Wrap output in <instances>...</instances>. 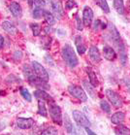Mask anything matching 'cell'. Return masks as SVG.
<instances>
[{"label":"cell","instance_id":"6da1fadb","mask_svg":"<svg viewBox=\"0 0 130 135\" xmlns=\"http://www.w3.org/2000/svg\"><path fill=\"white\" fill-rule=\"evenodd\" d=\"M62 57L64 59V61L66 62V64L70 66L71 68L76 67L79 63V60H78L77 55L75 54V51L68 44H66L62 49Z\"/></svg>","mask_w":130,"mask_h":135},{"label":"cell","instance_id":"7c38bea8","mask_svg":"<svg viewBox=\"0 0 130 135\" xmlns=\"http://www.w3.org/2000/svg\"><path fill=\"white\" fill-rule=\"evenodd\" d=\"M103 55L107 60H114L117 57V54H116L115 50L110 46H104L103 48Z\"/></svg>","mask_w":130,"mask_h":135},{"label":"cell","instance_id":"30bf717a","mask_svg":"<svg viewBox=\"0 0 130 135\" xmlns=\"http://www.w3.org/2000/svg\"><path fill=\"white\" fill-rule=\"evenodd\" d=\"M9 10L10 12L12 13V15L16 18H21L22 16V6L19 5L18 2H11L9 6Z\"/></svg>","mask_w":130,"mask_h":135},{"label":"cell","instance_id":"8fae6325","mask_svg":"<svg viewBox=\"0 0 130 135\" xmlns=\"http://www.w3.org/2000/svg\"><path fill=\"white\" fill-rule=\"evenodd\" d=\"M88 55H89L90 59L92 60V62H94V63H98L101 60V55H100L99 50L95 46H92L89 48V50H88Z\"/></svg>","mask_w":130,"mask_h":135},{"label":"cell","instance_id":"83f0119b","mask_svg":"<svg viewBox=\"0 0 130 135\" xmlns=\"http://www.w3.org/2000/svg\"><path fill=\"white\" fill-rule=\"evenodd\" d=\"M97 3H98L100 8H101L105 13L110 12V8H109L108 3H107V0H97Z\"/></svg>","mask_w":130,"mask_h":135},{"label":"cell","instance_id":"3957f363","mask_svg":"<svg viewBox=\"0 0 130 135\" xmlns=\"http://www.w3.org/2000/svg\"><path fill=\"white\" fill-rule=\"evenodd\" d=\"M68 91L73 97L77 98L78 100H80V101H82V102L87 101V93H86V91H84L81 86H76V85H70V86H68Z\"/></svg>","mask_w":130,"mask_h":135},{"label":"cell","instance_id":"d6986e66","mask_svg":"<svg viewBox=\"0 0 130 135\" xmlns=\"http://www.w3.org/2000/svg\"><path fill=\"white\" fill-rule=\"evenodd\" d=\"M75 43H76V46H77V51L80 55H84L86 51H87V48L84 46L83 42H82V37L78 36L77 39L75 40Z\"/></svg>","mask_w":130,"mask_h":135},{"label":"cell","instance_id":"7a4b0ae2","mask_svg":"<svg viewBox=\"0 0 130 135\" xmlns=\"http://www.w3.org/2000/svg\"><path fill=\"white\" fill-rule=\"evenodd\" d=\"M49 112H50V116L53 123L58 124V126H62L61 109L58 105H56L54 103V100L49 102Z\"/></svg>","mask_w":130,"mask_h":135},{"label":"cell","instance_id":"5b68a950","mask_svg":"<svg viewBox=\"0 0 130 135\" xmlns=\"http://www.w3.org/2000/svg\"><path fill=\"white\" fill-rule=\"evenodd\" d=\"M32 68H33L35 74L40 78L41 80H43L44 82L48 83V81H49V74H48L46 69L44 68V66H42L37 61H32Z\"/></svg>","mask_w":130,"mask_h":135},{"label":"cell","instance_id":"d590c367","mask_svg":"<svg viewBox=\"0 0 130 135\" xmlns=\"http://www.w3.org/2000/svg\"><path fill=\"white\" fill-rule=\"evenodd\" d=\"M84 128H86V131H87V134H91V135H94V134H95V133H94V132H93L92 130H90L89 127H84Z\"/></svg>","mask_w":130,"mask_h":135},{"label":"cell","instance_id":"484cf974","mask_svg":"<svg viewBox=\"0 0 130 135\" xmlns=\"http://www.w3.org/2000/svg\"><path fill=\"white\" fill-rule=\"evenodd\" d=\"M83 85H84V89H87V91L88 92V93H89L90 96H91L92 98H94V97H95V96H94V90H93V88H94V86H93L90 83L87 82V81H84Z\"/></svg>","mask_w":130,"mask_h":135},{"label":"cell","instance_id":"5bb4252c","mask_svg":"<svg viewBox=\"0 0 130 135\" xmlns=\"http://www.w3.org/2000/svg\"><path fill=\"white\" fill-rule=\"evenodd\" d=\"M2 28L6 31L7 33L11 34V35H15V34L18 32L17 27L13 25L12 22H8V21H4V22H2Z\"/></svg>","mask_w":130,"mask_h":135},{"label":"cell","instance_id":"e0dca14e","mask_svg":"<svg viewBox=\"0 0 130 135\" xmlns=\"http://www.w3.org/2000/svg\"><path fill=\"white\" fill-rule=\"evenodd\" d=\"M53 13H54V16L56 18H61V17L63 16V9H62L61 3L60 1H56L53 5Z\"/></svg>","mask_w":130,"mask_h":135},{"label":"cell","instance_id":"9a60e30c","mask_svg":"<svg viewBox=\"0 0 130 135\" xmlns=\"http://www.w3.org/2000/svg\"><path fill=\"white\" fill-rule=\"evenodd\" d=\"M124 119H125V115L122 112H117L114 115H112L111 117V122L114 124H121L124 122Z\"/></svg>","mask_w":130,"mask_h":135},{"label":"cell","instance_id":"4fadbf2b","mask_svg":"<svg viewBox=\"0 0 130 135\" xmlns=\"http://www.w3.org/2000/svg\"><path fill=\"white\" fill-rule=\"evenodd\" d=\"M23 73L26 76L27 80L29 81V83H32L36 78H38V76L35 74L34 70H33V68H30L28 65H24L23 66Z\"/></svg>","mask_w":130,"mask_h":135},{"label":"cell","instance_id":"277c9868","mask_svg":"<svg viewBox=\"0 0 130 135\" xmlns=\"http://www.w3.org/2000/svg\"><path fill=\"white\" fill-rule=\"evenodd\" d=\"M106 96L114 107L118 108V109L122 107V105H123L122 99L119 97V95L117 92H115L112 89H106Z\"/></svg>","mask_w":130,"mask_h":135},{"label":"cell","instance_id":"8d00e7d4","mask_svg":"<svg viewBox=\"0 0 130 135\" xmlns=\"http://www.w3.org/2000/svg\"><path fill=\"white\" fill-rule=\"evenodd\" d=\"M27 1H28V4H29L30 6H32V5H33V0H27Z\"/></svg>","mask_w":130,"mask_h":135},{"label":"cell","instance_id":"4316f807","mask_svg":"<svg viewBox=\"0 0 130 135\" xmlns=\"http://www.w3.org/2000/svg\"><path fill=\"white\" fill-rule=\"evenodd\" d=\"M30 28L34 36H38L41 32V25L38 23H30Z\"/></svg>","mask_w":130,"mask_h":135},{"label":"cell","instance_id":"836d02e7","mask_svg":"<svg viewBox=\"0 0 130 135\" xmlns=\"http://www.w3.org/2000/svg\"><path fill=\"white\" fill-rule=\"evenodd\" d=\"M4 46V37L0 34V49H2Z\"/></svg>","mask_w":130,"mask_h":135},{"label":"cell","instance_id":"52a82bcc","mask_svg":"<svg viewBox=\"0 0 130 135\" xmlns=\"http://www.w3.org/2000/svg\"><path fill=\"white\" fill-rule=\"evenodd\" d=\"M17 126L21 129H29L34 126V120L31 118H18Z\"/></svg>","mask_w":130,"mask_h":135},{"label":"cell","instance_id":"f546056e","mask_svg":"<svg viewBox=\"0 0 130 135\" xmlns=\"http://www.w3.org/2000/svg\"><path fill=\"white\" fill-rule=\"evenodd\" d=\"M100 107H101V109H102L104 112H106V113L109 114L111 112V106H110V104H109L107 101L102 100V101L100 102Z\"/></svg>","mask_w":130,"mask_h":135},{"label":"cell","instance_id":"603a6c76","mask_svg":"<svg viewBox=\"0 0 130 135\" xmlns=\"http://www.w3.org/2000/svg\"><path fill=\"white\" fill-rule=\"evenodd\" d=\"M44 18H45V21L47 22V23L49 25H54V22H56V20H54V17H53L50 12H47L45 11L44 13Z\"/></svg>","mask_w":130,"mask_h":135},{"label":"cell","instance_id":"1f68e13d","mask_svg":"<svg viewBox=\"0 0 130 135\" xmlns=\"http://www.w3.org/2000/svg\"><path fill=\"white\" fill-rule=\"evenodd\" d=\"M75 5H76V3H75L74 0H67L66 3H65V8L70 10V9H72L73 7H75Z\"/></svg>","mask_w":130,"mask_h":135},{"label":"cell","instance_id":"2e32d148","mask_svg":"<svg viewBox=\"0 0 130 135\" xmlns=\"http://www.w3.org/2000/svg\"><path fill=\"white\" fill-rule=\"evenodd\" d=\"M87 72L88 74V78H89V83L92 85L94 88H97L99 86V82H98V79H97V76H96L95 72L91 69L90 67H88L87 69Z\"/></svg>","mask_w":130,"mask_h":135},{"label":"cell","instance_id":"8992f818","mask_svg":"<svg viewBox=\"0 0 130 135\" xmlns=\"http://www.w3.org/2000/svg\"><path fill=\"white\" fill-rule=\"evenodd\" d=\"M73 118H74L75 122L79 126H84V127H89L90 126V122L86 117V115L84 113H82L81 111H78V110L73 111Z\"/></svg>","mask_w":130,"mask_h":135},{"label":"cell","instance_id":"ba28073f","mask_svg":"<svg viewBox=\"0 0 130 135\" xmlns=\"http://www.w3.org/2000/svg\"><path fill=\"white\" fill-rule=\"evenodd\" d=\"M93 20V11L88 6H86L83 11V23L86 26H89L92 23Z\"/></svg>","mask_w":130,"mask_h":135},{"label":"cell","instance_id":"ac0fdd59","mask_svg":"<svg viewBox=\"0 0 130 135\" xmlns=\"http://www.w3.org/2000/svg\"><path fill=\"white\" fill-rule=\"evenodd\" d=\"M38 114L41 115L42 117H48V110H47L46 108L45 101H43V100H39L38 101Z\"/></svg>","mask_w":130,"mask_h":135},{"label":"cell","instance_id":"e575fe53","mask_svg":"<svg viewBox=\"0 0 130 135\" xmlns=\"http://www.w3.org/2000/svg\"><path fill=\"white\" fill-rule=\"evenodd\" d=\"M5 127H6V124H5V123H3V122H0V132L2 131Z\"/></svg>","mask_w":130,"mask_h":135},{"label":"cell","instance_id":"cb8c5ba5","mask_svg":"<svg viewBox=\"0 0 130 135\" xmlns=\"http://www.w3.org/2000/svg\"><path fill=\"white\" fill-rule=\"evenodd\" d=\"M44 13H45V11H44L43 8L36 7V8L33 10L32 15H33V18H34L35 20H39V18H41L42 17H44Z\"/></svg>","mask_w":130,"mask_h":135},{"label":"cell","instance_id":"ffe728a7","mask_svg":"<svg viewBox=\"0 0 130 135\" xmlns=\"http://www.w3.org/2000/svg\"><path fill=\"white\" fill-rule=\"evenodd\" d=\"M114 8L119 15H123L124 13V3L123 0H114Z\"/></svg>","mask_w":130,"mask_h":135},{"label":"cell","instance_id":"7402d4cb","mask_svg":"<svg viewBox=\"0 0 130 135\" xmlns=\"http://www.w3.org/2000/svg\"><path fill=\"white\" fill-rule=\"evenodd\" d=\"M64 122H65V127H66L67 132L70 133V134H72V133H76L74 130V127H73V124H72V123H71V120H70V119L68 118L67 115H65Z\"/></svg>","mask_w":130,"mask_h":135},{"label":"cell","instance_id":"4dcf8cb0","mask_svg":"<svg viewBox=\"0 0 130 135\" xmlns=\"http://www.w3.org/2000/svg\"><path fill=\"white\" fill-rule=\"evenodd\" d=\"M33 4L35 5V7L44 8L46 5V2H45V0H33Z\"/></svg>","mask_w":130,"mask_h":135},{"label":"cell","instance_id":"44dd1931","mask_svg":"<svg viewBox=\"0 0 130 135\" xmlns=\"http://www.w3.org/2000/svg\"><path fill=\"white\" fill-rule=\"evenodd\" d=\"M115 132H116V134L127 135V134H130V129L125 127V126H122V124L121 123V124H118V126L116 127Z\"/></svg>","mask_w":130,"mask_h":135},{"label":"cell","instance_id":"d4e9b609","mask_svg":"<svg viewBox=\"0 0 130 135\" xmlns=\"http://www.w3.org/2000/svg\"><path fill=\"white\" fill-rule=\"evenodd\" d=\"M19 92H21L22 96L26 100V101L30 102L31 100H32V96H31V94L29 93L28 89H26L25 88H21V89H19Z\"/></svg>","mask_w":130,"mask_h":135},{"label":"cell","instance_id":"f1b7e54d","mask_svg":"<svg viewBox=\"0 0 130 135\" xmlns=\"http://www.w3.org/2000/svg\"><path fill=\"white\" fill-rule=\"evenodd\" d=\"M42 134H45V135H52V134H58V131H57V129L54 128V127H53V126H51V127H48V128H46L45 130H43L42 131Z\"/></svg>","mask_w":130,"mask_h":135},{"label":"cell","instance_id":"d6a6232c","mask_svg":"<svg viewBox=\"0 0 130 135\" xmlns=\"http://www.w3.org/2000/svg\"><path fill=\"white\" fill-rule=\"evenodd\" d=\"M76 21H77V28L78 30H82L83 29V22H81V20L79 17H77L76 18Z\"/></svg>","mask_w":130,"mask_h":135},{"label":"cell","instance_id":"9c48e42d","mask_svg":"<svg viewBox=\"0 0 130 135\" xmlns=\"http://www.w3.org/2000/svg\"><path fill=\"white\" fill-rule=\"evenodd\" d=\"M34 96L38 100H43V101H48V102H51V101H53V98L51 96L49 93H47L44 89H36L34 91Z\"/></svg>","mask_w":130,"mask_h":135}]
</instances>
